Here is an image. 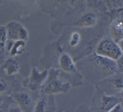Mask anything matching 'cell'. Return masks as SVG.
<instances>
[{
  "label": "cell",
  "instance_id": "17",
  "mask_svg": "<svg viewBox=\"0 0 123 112\" xmlns=\"http://www.w3.org/2000/svg\"><path fill=\"white\" fill-rule=\"evenodd\" d=\"M7 88V84L5 80L0 78V93L6 90Z\"/></svg>",
  "mask_w": 123,
  "mask_h": 112
},
{
  "label": "cell",
  "instance_id": "11",
  "mask_svg": "<svg viewBox=\"0 0 123 112\" xmlns=\"http://www.w3.org/2000/svg\"><path fill=\"white\" fill-rule=\"evenodd\" d=\"M110 87L114 89L116 92L122 91L123 90V78L122 75H116L108 80Z\"/></svg>",
  "mask_w": 123,
  "mask_h": 112
},
{
  "label": "cell",
  "instance_id": "1",
  "mask_svg": "<svg viewBox=\"0 0 123 112\" xmlns=\"http://www.w3.org/2000/svg\"><path fill=\"white\" fill-rule=\"evenodd\" d=\"M96 54L115 61L118 60L123 56L122 50L120 46L110 39H105L100 42L97 48Z\"/></svg>",
  "mask_w": 123,
  "mask_h": 112
},
{
  "label": "cell",
  "instance_id": "2",
  "mask_svg": "<svg viewBox=\"0 0 123 112\" xmlns=\"http://www.w3.org/2000/svg\"><path fill=\"white\" fill-rule=\"evenodd\" d=\"M5 27L7 39L13 41L27 39L28 33L25 28L16 21H11Z\"/></svg>",
  "mask_w": 123,
  "mask_h": 112
},
{
  "label": "cell",
  "instance_id": "15",
  "mask_svg": "<svg viewBox=\"0 0 123 112\" xmlns=\"http://www.w3.org/2000/svg\"><path fill=\"white\" fill-rule=\"evenodd\" d=\"M83 25L89 26L93 25L95 23V17L91 14L86 15L82 21Z\"/></svg>",
  "mask_w": 123,
  "mask_h": 112
},
{
  "label": "cell",
  "instance_id": "12",
  "mask_svg": "<svg viewBox=\"0 0 123 112\" xmlns=\"http://www.w3.org/2000/svg\"><path fill=\"white\" fill-rule=\"evenodd\" d=\"M25 45V42L22 40L14 41L12 46L9 51L10 55L14 56L20 54L22 51V48Z\"/></svg>",
  "mask_w": 123,
  "mask_h": 112
},
{
  "label": "cell",
  "instance_id": "10",
  "mask_svg": "<svg viewBox=\"0 0 123 112\" xmlns=\"http://www.w3.org/2000/svg\"><path fill=\"white\" fill-rule=\"evenodd\" d=\"M7 40L5 26H0V64L4 61L5 43Z\"/></svg>",
  "mask_w": 123,
  "mask_h": 112
},
{
  "label": "cell",
  "instance_id": "7",
  "mask_svg": "<svg viewBox=\"0 0 123 112\" xmlns=\"http://www.w3.org/2000/svg\"><path fill=\"white\" fill-rule=\"evenodd\" d=\"M94 60L100 70L104 71L111 73L115 72L118 69L117 62L107 57L96 54L94 56Z\"/></svg>",
  "mask_w": 123,
  "mask_h": 112
},
{
  "label": "cell",
  "instance_id": "9",
  "mask_svg": "<svg viewBox=\"0 0 123 112\" xmlns=\"http://www.w3.org/2000/svg\"><path fill=\"white\" fill-rule=\"evenodd\" d=\"M60 64L62 69L67 72H74L76 71L74 64L70 57L67 54H63L60 59Z\"/></svg>",
  "mask_w": 123,
  "mask_h": 112
},
{
  "label": "cell",
  "instance_id": "4",
  "mask_svg": "<svg viewBox=\"0 0 123 112\" xmlns=\"http://www.w3.org/2000/svg\"><path fill=\"white\" fill-rule=\"evenodd\" d=\"M69 88V84L63 83L56 77L49 79L46 84L44 91L47 95H53L60 92H65Z\"/></svg>",
  "mask_w": 123,
  "mask_h": 112
},
{
  "label": "cell",
  "instance_id": "6",
  "mask_svg": "<svg viewBox=\"0 0 123 112\" xmlns=\"http://www.w3.org/2000/svg\"><path fill=\"white\" fill-rule=\"evenodd\" d=\"M12 98L18 103L22 111L23 112H33V103L28 94L25 92H19L13 95Z\"/></svg>",
  "mask_w": 123,
  "mask_h": 112
},
{
  "label": "cell",
  "instance_id": "13",
  "mask_svg": "<svg viewBox=\"0 0 123 112\" xmlns=\"http://www.w3.org/2000/svg\"><path fill=\"white\" fill-rule=\"evenodd\" d=\"M49 105L45 99H41L34 108V112H49Z\"/></svg>",
  "mask_w": 123,
  "mask_h": 112
},
{
  "label": "cell",
  "instance_id": "8",
  "mask_svg": "<svg viewBox=\"0 0 123 112\" xmlns=\"http://www.w3.org/2000/svg\"><path fill=\"white\" fill-rule=\"evenodd\" d=\"M2 67L8 75L13 74L19 70V63L18 60L14 57H11L7 58L2 63Z\"/></svg>",
  "mask_w": 123,
  "mask_h": 112
},
{
  "label": "cell",
  "instance_id": "5",
  "mask_svg": "<svg viewBox=\"0 0 123 112\" xmlns=\"http://www.w3.org/2000/svg\"><path fill=\"white\" fill-rule=\"evenodd\" d=\"M47 71L39 72L34 68L32 70L31 75L26 81L25 84L27 87L31 91L37 90L41 85L47 76Z\"/></svg>",
  "mask_w": 123,
  "mask_h": 112
},
{
  "label": "cell",
  "instance_id": "22",
  "mask_svg": "<svg viewBox=\"0 0 123 112\" xmlns=\"http://www.w3.org/2000/svg\"><path fill=\"white\" fill-rule=\"evenodd\" d=\"M90 112V111H88V112Z\"/></svg>",
  "mask_w": 123,
  "mask_h": 112
},
{
  "label": "cell",
  "instance_id": "14",
  "mask_svg": "<svg viewBox=\"0 0 123 112\" xmlns=\"http://www.w3.org/2000/svg\"><path fill=\"white\" fill-rule=\"evenodd\" d=\"M112 30L114 35L116 37H122L123 35V24L122 20H116L112 25Z\"/></svg>",
  "mask_w": 123,
  "mask_h": 112
},
{
  "label": "cell",
  "instance_id": "18",
  "mask_svg": "<svg viewBox=\"0 0 123 112\" xmlns=\"http://www.w3.org/2000/svg\"><path fill=\"white\" fill-rule=\"evenodd\" d=\"M108 112H123V108L122 105L120 104V103H118Z\"/></svg>",
  "mask_w": 123,
  "mask_h": 112
},
{
  "label": "cell",
  "instance_id": "21",
  "mask_svg": "<svg viewBox=\"0 0 123 112\" xmlns=\"http://www.w3.org/2000/svg\"><path fill=\"white\" fill-rule=\"evenodd\" d=\"M2 112V110L1 109H0V112Z\"/></svg>",
  "mask_w": 123,
  "mask_h": 112
},
{
  "label": "cell",
  "instance_id": "19",
  "mask_svg": "<svg viewBox=\"0 0 123 112\" xmlns=\"http://www.w3.org/2000/svg\"><path fill=\"white\" fill-rule=\"evenodd\" d=\"M9 112H23L18 107L12 108L9 110Z\"/></svg>",
  "mask_w": 123,
  "mask_h": 112
},
{
  "label": "cell",
  "instance_id": "16",
  "mask_svg": "<svg viewBox=\"0 0 123 112\" xmlns=\"http://www.w3.org/2000/svg\"><path fill=\"white\" fill-rule=\"evenodd\" d=\"M80 40V35L79 34L77 33V32H74L72 34L71 39H70V44L72 46H75L78 42Z\"/></svg>",
  "mask_w": 123,
  "mask_h": 112
},
{
  "label": "cell",
  "instance_id": "3",
  "mask_svg": "<svg viewBox=\"0 0 123 112\" xmlns=\"http://www.w3.org/2000/svg\"><path fill=\"white\" fill-rule=\"evenodd\" d=\"M120 102V99L113 95H107L102 93L93 112H108Z\"/></svg>",
  "mask_w": 123,
  "mask_h": 112
},
{
  "label": "cell",
  "instance_id": "20",
  "mask_svg": "<svg viewBox=\"0 0 123 112\" xmlns=\"http://www.w3.org/2000/svg\"><path fill=\"white\" fill-rule=\"evenodd\" d=\"M3 97L1 95H0V106L2 105V104H3Z\"/></svg>",
  "mask_w": 123,
  "mask_h": 112
}]
</instances>
